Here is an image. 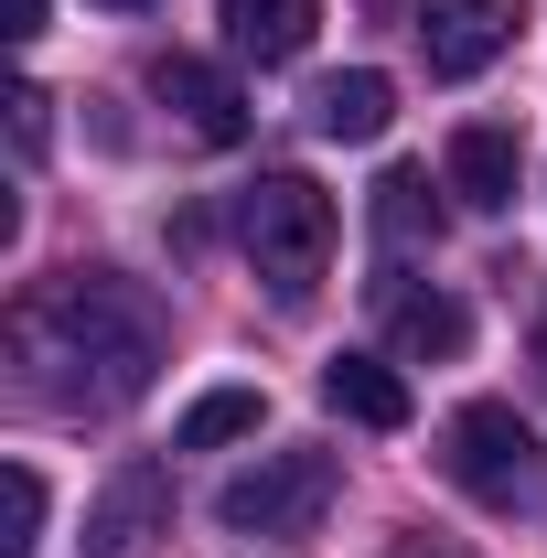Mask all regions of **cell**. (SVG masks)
Here are the masks:
<instances>
[{
  "mask_svg": "<svg viewBox=\"0 0 547 558\" xmlns=\"http://www.w3.org/2000/svg\"><path fill=\"white\" fill-rule=\"evenodd\" d=\"M11 344L33 354V365H75V387L97 409H130L139 387H150V365H161V323H150V301L119 269H75V279H54V290L22 301Z\"/></svg>",
  "mask_w": 547,
  "mask_h": 558,
  "instance_id": "cell-1",
  "label": "cell"
},
{
  "mask_svg": "<svg viewBox=\"0 0 547 558\" xmlns=\"http://www.w3.org/2000/svg\"><path fill=\"white\" fill-rule=\"evenodd\" d=\"M333 194L312 183V172H258L247 194H236V236H247V258H258V279H269L279 301H301L312 279H323V258H333Z\"/></svg>",
  "mask_w": 547,
  "mask_h": 558,
  "instance_id": "cell-2",
  "label": "cell"
},
{
  "mask_svg": "<svg viewBox=\"0 0 547 558\" xmlns=\"http://www.w3.org/2000/svg\"><path fill=\"white\" fill-rule=\"evenodd\" d=\"M440 473L473 494V505H515V494L537 484V429L505 409V398H473V409H451V429H440Z\"/></svg>",
  "mask_w": 547,
  "mask_h": 558,
  "instance_id": "cell-3",
  "label": "cell"
},
{
  "mask_svg": "<svg viewBox=\"0 0 547 558\" xmlns=\"http://www.w3.org/2000/svg\"><path fill=\"white\" fill-rule=\"evenodd\" d=\"M333 451H269V462H247L236 484L215 494V515L236 526V537H301V526H323V505H333Z\"/></svg>",
  "mask_w": 547,
  "mask_h": 558,
  "instance_id": "cell-4",
  "label": "cell"
},
{
  "mask_svg": "<svg viewBox=\"0 0 547 558\" xmlns=\"http://www.w3.org/2000/svg\"><path fill=\"white\" fill-rule=\"evenodd\" d=\"M515 33H526V0H429V11H418V44H429V75H440V86L483 75Z\"/></svg>",
  "mask_w": 547,
  "mask_h": 558,
  "instance_id": "cell-5",
  "label": "cell"
},
{
  "mask_svg": "<svg viewBox=\"0 0 547 558\" xmlns=\"http://www.w3.org/2000/svg\"><path fill=\"white\" fill-rule=\"evenodd\" d=\"M150 97L205 140V150H236V140H247V97H236V75L205 65V54H161V65H150Z\"/></svg>",
  "mask_w": 547,
  "mask_h": 558,
  "instance_id": "cell-6",
  "label": "cell"
},
{
  "mask_svg": "<svg viewBox=\"0 0 547 558\" xmlns=\"http://www.w3.org/2000/svg\"><path fill=\"white\" fill-rule=\"evenodd\" d=\"M515 172H526L515 130H494V119L451 130V194H462L473 215H505V205H515Z\"/></svg>",
  "mask_w": 547,
  "mask_h": 558,
  "instance_id": "cell-7",
  "label": "cell"
},
{
  "mask_svg": "<svg viewBox=\"0 0 547 558\" xmlns=\"http://www.w3.org/2000/svg\"><path fill=\"white\" fill-rule=\"evenodd\" d=\"M172 515V484H161V462H119L108 473V505H97V548L86 558H130L150 526Z\"/></svg>",
  "mask_w": 547,
  "mask_h": 558,
  "instance_id": "cell-8",
  "label": "cell"
},
{
  "mask_svg": "<svg viewBox=\"0 0 547 558\" xmlns=\"http://www.w3.org/2000/svg\"><path fill=\"white\" fill-rule=\"evenodd\" d=\"M323 398H333L354 429H409V376L387 354H333L323 365Z\"/></svg>",
  "mask_w": 547,
  "mask_h": 558,
  "instance_id": "cell-9",
  "label": "cell"
},
{
  "mask_svg": "<svg viewBox=\"0 0 547 558\" xmlns=\"http://www.w3.org/2000/svg\"><path fill=\"white\" fill-rule=\"evenodd\" d=\"M376 301H387V333H398V354H418V365H440V354L473 344V312H462L451 290H398V279H387Z\"/></svg>",
  "mask_w": 547,
  "mask_h": 558,
  "instance_id": "cell-10",
  "label": "cell"
},
{
  "mask_svg": "<svg viewBox=\"0 0 547 558\" xmlns=\"http://www.w3.org/2000/svg\"><path fill=\"white\" fill-rule=\"evenodd\" d=\"M312 33H323V0H226V44L258 54V65L312 54Z\"/></svg>",
  "mask_w": 547,
  "mask_h": 558,
  "instance_id": "cell-11",
  "label": "cell"
},
{
  "mask_svg": "<svg viewBox=\"0 0 547 558\" xmlns=\"http://www.w3.org/2000/svg\"><path fill=\"white\" fill-rule=\"evenodd\" d=\"M387 119H398V86H387L376 65L323 75V86H312V130H323V140H376Z\"/></svg>",
  "mask_w": 547,
  "mask_h": 558,
  "instance_id": "cell-12",
  "label": "cell"
},
{
  "mask_svg": "<svg viewBox=\"0 0 547 558\" xmlns=\"http://www.w3.org/2000/svg\"><path fill=\"white\" fill-rule=\"evenodd\" d=\"M258 418H269V398H258V387H205V398L183 409V429H172V440H183V451H215V440H247Z\"/></svg>",
  "mask_w": 547,
  "mask_h": 558,
  "instance_id": "cell-13",
  "label": "cell"
},
{
  "mask_svg": "<svg viewBox=\"0 0 547 558\" xmlns=\"http://www.w3.org/2000/svg\"><path fill=\"white\" fill-rule=\"evenodd\" d=\"M429 226H440V205H429V172H418V161H398V172L376 183V236H387V247H418Z\"/></svg>",
  "mask_w": 547,
  "mask_h": 558,
  "instance_id": "cell-14",
  "label": "cell"
},
{
  "mask_svg": "<svg viewBox=\"0 0 547 558\" xmlns=\"http://www.w3.org/2000/svg\"><path fill=\"white\" fill-rule=\"evenodd\" d=\"M33 548H44V473L11 462L0 473V558H33Z\"/></svg>",
  "mask_w": 547,
  "mask_h": 558,
  "instance_id": "cell-15",
  "label": "cell"
},
{
  "mask_svg": "<svg viewBox=\"0 0 547 558\" xmlns=\"http://www.w3.org/2000/svg\"><path fill=\"white\" fill-rule=\"evenodd\" d=\"M44 108H54V97H44V86H22V97H11V140H22V161H33V150H44Z\"/></svg>",
  "mask_w": 547,
  "mask_h": 558,
  "instance_id": "cell-16",
  "label": "cell"
},
{
  "mask_svg": "<svg viewBox=\"0 0 547 558\" xmlns=\"http://www.w3.org/2000/svg\"><path fill=\"white\" fill-rule=\"evenodd\" d=\"M11 33L33 44V33H44V0H11Z\"/></svg>",
  "mask_w": 547,
  "mask_h": 558,
  "instance_id": "cell-17",
  "label": "cell"
},
{
  "mask_svg": "<svg viewBox=\"0 0 547 558\" xmlns=\"http://www.w3.org/2000/svg\"><path fill=\"white\" fill-rule=\"evenodd\" d=\"M398 558H451V548H398Z\"/></svg>",
  "mask_w": 547,
  "mask_h": 558,
  "instance_id": "cell-18",
  "label": "cell"
},
{
  "mask_svg": "<svg viewBox=\"0 0 547 558\" xmlns=\"http://www.w3.org/2000/svg\"><path fill=\"white\" fill-rule=\"evenodd\" d=\"M108 11H150V0H108Z\"/></svg>",
  "mask_w": 547,
  "mask_h": 558,
  "instance_id": "cell-19",
  "label": "cell"
},
{
  "mask_svg": "<svg viewBox=\"0 0 547 558\" xmlns=\"http://www.w3.org/2000/svg\"><path fill=\"white\" fill-rule=\"evenodd\" d=\"M537 365H547V323H537Z\"/></svg>",
  "mask_w": 547,
  "mask_h": 558,
  "instance_id": "cell-20",
  "label": "cell"
}]
</instances>
